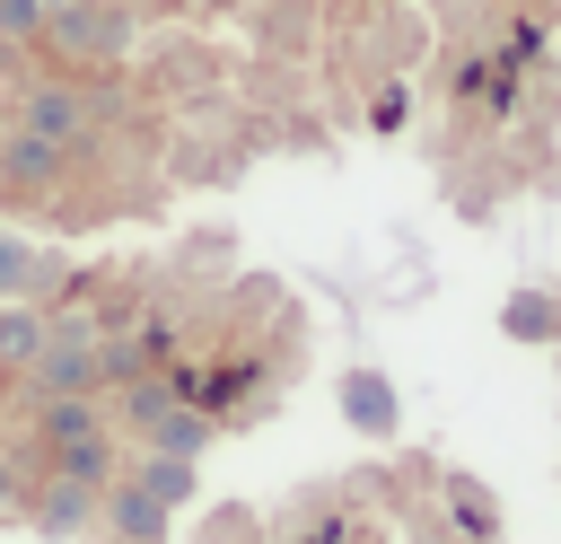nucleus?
I'll list each match as a JSON object with an SVG mask.
<instances>
[{
	"mask_svg": "<svg viewBox=\"0 0 561 544\" xmlns=\"http://www.w3.org/2000/svg\"><path fill=\"white\" fill-rule=\"evenodd\" d=\"M193 9H219V0H193Z\"/></svg>",
	"mask_w": 561,
	"mask_h": 544,
	"instance_id": "obj_20",
	"label": "nucleus"
},
{
	"mask_svg": "<svg viewBox=\"0 0 561 544\" xmlns=\"http://www.w3.org/2000/svg\"><path fill=\"white\" fill-rule=\"evenodd\" d=\"M44 281H53V254H35L26 237H9V228H0V298H35Z\"/></svg>",
	"mask_w": 561,
	"mask_h": 544,
	"instance_id": "obj_13",
	"label": "nucleus"
},
{
	"mask_svg": "<svg viewBox=\"0 0 561 544\" xmlns=\"http://www.w3.org/2000/svg\"><path fill=\"white\" fill-rule=\"evenodd\" d=\"M96 483H79V474H44L26 500H18V518L35 526V535H53V544H70V535H88L96 526Z\"/></svg>",
	"mask_w": 561,
	"mask_h": 544,
	"instance_id": "obj_2",
	"label": "nucleus"
},
{
	"mask_svg": "<svg viewBox=\"0 0 561 544\" xmlns=\"http://www.w3.org/2000/svg\"><path fill=\"white\" fill-rule=\"evenodd\" d=\"M0 35H9V44L44 35V9H35V0H0Z\"/></svg>",
	"mask_w": 561,
	"mask_h": 544,
	"instance_id": "obj_16",
	"label": "nucleus"
},
{
	"mask_svg": "<svg viewBox=\"0 0 561 544\" xmlns=\"http://www.w3.org/2000/svg\"><path fill=\"white\" fill-rule=\"evenodd\" d=\"M342 421H351L359 439H394L403 404H394V386H386L377 369H351V377H342Z\"/></svg>",
	"mask_w": 561,
	"mask_h": 544,
	"instance_id": "obj_7",
	"label": "nucleus"
},
{
	"mask_svg": "<svg viewBox=\"0 0 561 544\" xmlns=\"http://www.w3.org/2000/svg\"><path fill=\"white\" fill-rule=\"evenodd\" d=\"M26 377H35V395H96L105 377H96V333H61L53 325V342L26 360Z\"/></svg>",
	"mask_w": 561,
	"mask_h": 544,
	"instance_id": "obj_3",
	"label": "nucleus"
},
{
	"mask_svg": "<svg viewBox=\"0 0 561 544\" xmlns=\"http://www.w3.org/2000/svg\"><path fill=\"white\" fill-rule=\"evenodd\" d=\"M202 544H254V526H245V509H219V526H210Z\"/></svg>",
	"mask_w": 561,
	"mask_h": 544,
	"instance_id": "obj_17",
	"label": "nucleus"
},
{
	"mask_svg": "<svg viewBox=\"0 0 561 544\" xmlns=\"http://www.w3.org/2000/svg\"><path fill=\"white\" fill-rule=\"evenodd\" d=\"M105 430V404L96 395H35V447H79V439H96Z\"/></svg>",
	"mask_w": 561,
	"mask_h": 544,
	"instance_id": "obj_5",
	"label": "nucleus"
},
{
	"mask_svg": "<svg viewBox=\"0 0 561 544\" xmlns=\"http://www.w3.org/2000/svg\"><path fill=\"white\" fill-rule=\"evenodd\" d=\"M500 333H508V342H552V333H561V298H543V290H508Z\"/></svg>",
	"mask_w": 561,
	"mask_h": 544,
	"instance_id": "obj_11",
	"label": "nucleus"
},
{
	"mask_svg": "<svg viewBox=\"0 0 561 544\" xmlns=\"http://www.w3.org/2000/svg\"><path fill=\"white\" fill-rule=\"evenodd\" d=\"M44 342H53V316H44L35 298H0V377H9V369H26Z\"/></svg>",
	"mask_w": 561,
	"mask_h": 544,
	"instance_id": "obj_9",
	"label": "nucleus"
},
{
	"mask_svg": "<svg viewBox=\"0 0 561 544\" xmlns=\"http://www.w3.org/2000/svg\"><path fill=\"white\" fill-rule=\"evenodd\" d=\"M53 474H79V483H96V491H105V483H114V439L96 430V439L61 447V456H53Z\"/></svg>",
	"mask_w": 561,
	"mask_h": 544,
	"instance_id": "obj_15",
	"label": "nucleus"
},
{
	"mask_svg": "<svg viewBox=\"0 0 561 544\" xmlns=\"http://www.w3.org/2000/svg\"><path fill=\"white\" fill-rule=\"evenodd\" d=\"M210 430H219V421H210L202 404H167V412L140 430V447H149V456H184V465H193V456L210 447Z\"/></svg>",
	"mask_w": 561,
	"mask_h": 544,
	"instance_id": "obj_8",
	"label": "nucleus"
},
{
	"mask_svg": "<svg viewBox=\"0 0 561 544\" xmlns=\"http://www.w3.org/2000/svg\"><path fill=\"white\" fill-rule=\"evenodd\" d=\"M18 500H26V483H18V465L0 456V518H18Z\"/></svg>",
	"mask_w": 561,
	"mask_h": 544,
	"instance_id": "obj_18",
	"label": "nucleus"
},
{
	"mask_svg": "<svg viewBox=\"0 0 561 544\" xmlns=\"http://www.w3.org/2000/svg\"><path fill=\"white\" fill-rule=\"evenodd\" d=\"M447 518H456V535H491V526H500L491 483H482V474H447Z\"/></svg>",
	"mask_w": 561,
	"mask_h": 544,
	"instance_id": "obj_12",
	"label": "nucleus"
},
{
	"mask_svg": "<svg viewBox=\"0 0 561 544\" xmlns=\"http://www.w3.org/2000/svg\"><path fill=\"white\" fill-rule=\"evenodd\" d=\"M96 518H105V526H114L123 544H158L175 509H158V500H149V491L131 483V474H114V483H105V500H96Z\"/></svg>",
	"mask_w": 561,
	"mask_h": 544,
	"instance_id": "obj_6",
	"label": "nucleus"
},
{
	"mask_svg": "<svg viewBox=\"0 0 561 544\" xmlns=\"http://www.w3.org/2000/svg\"><path fill=\"white\" fill-rule=\"evenodd\" d=\"M44 44H53L61 61H79V70L123 61V53H131V9H123V0H70V9L44 18Z\"/></svg>",
	"mask_w": 561,
	"mask_h": 544,
	"instance_id": "obj_1",
	"label": "nucleus"
},
{
	"mask_svg": "<svg viewBox=\"0 0 561 544\" xmlns=\"http://www.w3.org/2000/svg\"><path fill=\"white\" fill-rule=\"evenodd\" d=\"M35 9H44V18H53V9H70V0H35Z\"/></svg>",
	"mask_w": 561,
	"mask_h": 544,
	"instance_id": "obj_19",
	"label": "nucleus"
},
{
	"mask_svg": "<svg viewBox=\"0 0 561 544\" xmlns=\"http://www.w3.org/2000/svg\"><path fill=\"white\" fill-rule=\"evenodd\" d=\"M53 167H61V149H53L44 132L18 123V132L0 140V193H9V184H53Z\"/></svg>",
	"mask_w": 561,
	"mask_h": 544,
	"instance_id": "obj_10",
	"label": "nucleus"
},
{
	"mask_svg": "<svg viewBox=\"0 0 561 544\" xmlns=\"http://www.w3.org/2000/svg\"><path fill=\"white\" fill-rule=\"evenodd\" d=\"M552 342H561V333H552Z\"/></svg>",
	"mask_w": 561,
	"mask_h": 544,
	"instance_id": "obj_21",
	"label": "nucleus"
},
{
	"mask_svg": "<svg viewBox=\"0 0 561 544\" xmlns=\"http://www.w3.org/2000/svg\"><path fill=\"white\" fill-rule=\"evenodd\" d=\"M18 123H26V132H44L53 149H70V140L88 132V97H79L70 79H35V88H26V105H18Z\"/></svg>",
	"mask_w": 561,
	"mask_h": 544,
	"instance_id": "obj_4",
	"label": "nucleus"
},
{
	"mask_svg": "<svg viewBox=\"0 0 561 544\" xmlns=\"http://www.w3.org/2000/svg\"><path fill=\"white\" fill-rule=\"evenodd\" d=\"M131 483H140L158 509H184V500H193V465H184V456H140Z\"/></svg>",
	"mask_w": 561,
	"mask_h": 544,
	"instance_id": "obj_14",
	"label": "nucleus"
}]
</instances>
